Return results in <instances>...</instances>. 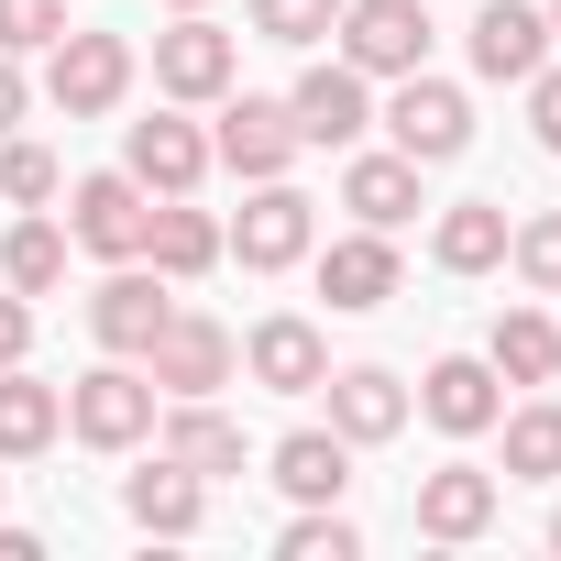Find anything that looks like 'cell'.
Here are the masks:
<instances>
[{
  "instance_id": "10",
  "label": "cell",
  "mask_w": 561,
  "mask_h": 561,
  "mask_svg": "<svg viewBox=\"0 0 561 561\" xmlns=\"http://www.w3.org/2000/svg\"><path fill=\"white\" fill-rule=\"evenodd\" d=\"M287 122H298V144H331V154H353L364 133H375V78L364 67H309L298 89H287Z\"/></svg>"
},
{
  "instance_id": "4",
  "label": "cell",
  "mask_w": 561,
  "mask_h": 561,
  "mask_svg": "<svg viewBox=\"0 0 561 561\" xmlns=\"http://www.w3.org/2000/svg\"><path fill=\"white\" fill-rule=\"evenodd\" d=\"M309 242H320V209H309V187H287V176H253L242 220L220 231V253H242V275H287Z\"/></svg>"
},
{
  "instance_id": "28",
  "label": "cell",
  "mask_w": 561,
  "mask_h": 561,
  "mask_svg": "<svg viewBox=\"0 0 561 561\" xmlns=\"http://www.w3.org/2000/svg\"><path fill=\"white\" fill-rule=\"evenodd\" d=\"M484 364H495L506 386H550V375H561V320L506 309V320H495V342H484Z\"/></svg>"
},
{
  "instance_id": "9",
  "label": "cell",
  "mask_w": 561,
  "mask_h": 561,
  "mask_svg": "<svg viewBox=\"0 0 561 561\" xmlns=\"http://www.w3.org/2000/svg\"><path fill=\"white\" fill-rule=\"evenodd\" d=\"M231 78H242V45H231V34H220L209 12H176V23L154 34V89H165V100L209 111V100H220Z\"/></svg>"
},
{
  "instance_id": "33",
  "label": "cell",
  "mask_w": 561,
  "mask_h": 561,
  "mask_svg": "<svg viewBox=\"0 0 561 561\" xmlns=\"http://www.w3.org/2000/svg\"><path fill=\"white\" fill-rule=\"evenodd\" d=\"M67 34V0H0V56H45Z\"/></svg>"
},
{
  "instance_id": "6",
  "label": "cell",
  "mask_w": 561,
  "mask_h": 561,
  "mask_svg": "<svg viewBox=\"0 0 561 561\" xmlns=\"http://www.w3.org/2000/svg\"><path fill=\"white\" fill-rule=\"evenodd\" d=\"M231 364H242V342H231L209 309H165V331L144 342L154 397H220V386H231Z\"/></svg>"
},
{
  "instance_id": "37",
  "label": "cell",
  "mask_w": 561,
  "mask_h": 561,
  "mask_svg": "<svg viewBox=\"0 0 561 561\" xmlns=\"http://www.w3.org/2000/svg\"><path fill=\"white\" fill-rule=\"evenodd\" d=\"M0 561H45V539L34 528H0Z\"/></svg>"
},
{
  "instance_id": "20",
  "label": "cell",
  "mask_w": 561,
  "mask_h": 561,
  "mask_svg": "<svg viewBox=\"0 0 561 561\" xmlns=\"http://www.w3.org/2000/svg\"><path fill=\"white\" fill-rule=\"evenodd\" d=\"M122 506H133V528H154V539H198V517H209V484H198L176 451H154V462L122 484Z\"/></svg>"
},
{
  "instance_id": "18",
  "label": "cell",
  "mask_w": 561,
  "mask_h": 561,
  "mask_svg": "<svg viewBox=\"0 0 561 561\" xmlns=\"http://www.w3.org/2000/svg\"><path fill=\"white\" fill-rule=\"evenodd\" d=\"M122 165H133L154 198H198V176H209V133H198V122H176V111H154V122H133Z\"/></svg>"
},
{
  "instance_id": "14",
  "label": "cell",
  "mask_w": 561,
  "mask_h": 561,
  "mask_svg": "<svg viewBox=\"0 0 561 561\" xmlns=\"http://www.w3.org/2000/svg\"><path fill=\"white\" fill-rule=\"evenodd\" d=\"M242 375H253L264 397H320V375H331V342H320V320H298V309L253 320V342H242Z\"/></svg>"
},
{
  "instance_id": "35",
  "label": "cell",
  "mask_w": 561,
  "mask_h": 561,
  "mask_svg": "<svg viewBox=\"0 0 561 561\" xmlns=\"http://www.w3.org/2000/svg\"><path fill=\"white\" fill-rule=\"evenodd\" d=\"M23 353H34V298L0 287V364H23Z\"/></svg>"
},
{
  "instance_id": "17",
  "label": "cell",
  "mask_w": 561,
  "mask_h": 561,
  "mask_svg": "<svg viewBox=\"0 0 561 561\" xmlns=\"http://www.w3.org/2000/svg\"><path fill=\"white\" fill-rule=\"evenodd\" d=\"M320 298H331L342 320L386 309V298H397V231H364V220H353V231L320 253Z\"/></svg>"
},
{
  "instance_id": "5",
  "label": "cell",
  "mask_w": 561,
  "mask_h": 561,
  "mask_svg": "<svg viewBox=\"0 0 561 561\" xmlns=\"http://www.w3.org/2000/svg\"><path fill=\"white\" fill-rule=\"evenodd\" d=\"M386 144H397L408 165H451V154L473 144V100H462L451 78L408 67V78H397V100H386Z\"/></svg>"
},
{
  "instance_id": "8",
  "label": "cell",
  "mask_w": 561,
  "mask_h": 561,
  "mask_svg": "<svg viewBox=\"0 0 561 561\" xmlns=\"http://www.w3.org/2000/svg\"><path fill=\"white\" fill-rule=\"evenodd\" d=\"M209 111H220V133H209V165H231L242 187H253V176H287V165L309 154V144H298V122H287V100H253V89L231 100V89H220Z\"/></svg>"
},
{
  "instance_id": "32",
  "label": "cell",
  "mask_w": 561,
  "mask_h": 561,
  "mask_svg": "<svg viewBox=\"0 0 561 561\" xmlns=\"http://www.w3.org/2000/svg\"><path fill=\"white\" fill-rule=\"evenodd\" d=\"M342 23V0H253V34L264 45H320Z\"/></svg>"
},
{
  "instance_id": "36",
  "label": "cell",
  "mask_w": 561,
  "mask_h": 561,
  "mask_svg": "<svg viewBox=\"0 0 561 561\" xmlns=\"http://www.w3.org/2000/svg\"><path fill=\"white\" fill-rule=\"evenodd\" d=\"M23 111H34V89H23V56H0V133H12Z\"/></svg>"
},
{
  "instance_id": "24",
  "label": "cell",
  "mask_w": 561,
  "mask_h": 561,
  "mask_svg": "<svg viewBox=\"0 0 561 561\" xmlns=\"http://www.w3.org/2000/svg\"><path fill=\"white\" fill-rule=\"evenodd\" d=\"M144 264L165 275V287L209 275V264H220V220H209V209H187V198H154V220H144Z\"/></svg>"
},
{
  "instance_id": "25",
  "label": "cell",
  "mask_w": 561,
  "mask_h": 561,
  "mask_svg": "<svg viewBox=\"0 0 561 561\" xmlns=\"http://www.w3.org/2000/svg\"><path fill=\"white\" fill-rule=\"evenodd\" d=\"M430 264L440 275H495L506 264V198H451L440 231H430Z\"/></svg>"
},
{
  "instance_id": "41",
  "label": "cell",
  "mask_w": 561,
  "mask_h": 561,
  "mask_svg": "<svg viewBox=\"0 0 561 561\" xmlns=\"http://www.w3.org/2000/svg\"><path fill=\"white\" fill-rule=\"evenodd\" d=\"M0 484H12V473H0Z\"/></svg>"
},
{
  "instance_id": "16",
  "label": "cell",
  "mask_w": 561,
  "mask_h": 561,
  "mask_svg": "<svg viewBox=\"0 0 561 561\" xmlns=\"http://www.w3.org/2000/svg\"><path fill=\"white\" fill-rule=\"evenodd\" d=\"M320 397H331V430H342L353 451H375V440H397V430H408V386H397L386 364H331V375H320Z\"/></svg>"
},
{
  "instance_id": "27",
  "label": "cell",
  "mask_w": 561,
  "mask_h": 561,
  "mask_svg": "<svg viewBox=\"0 0 561 561\" xmlns=\"http://www.w3.org/2000/svg\"><path fill=\"white\" fill-rule=\"evenodd\" d=\"M495 430H506V484H561V397L495 408Z\"/></svg>"
},
{
  "instance_id": "3",
  "label": "cell",
  "mask_w": 561,
  "mask_h": 561,
  "mask_svg": "<svg viewBox=\"0 0 561 561\" xmlns=\"http://www.w3.org/2000/svg\"><path fill=\"white\" fill-rule=\"evenodd\" d=\"M144 220H154V187H144L133 165H100V176L67 187V242L100 253V264H133V253H144Z\"/></svg>"
},
{
  "instance_id": "31",
  "label": "cell",
  "mask_w": 561,
  "mask_h": 561,
  "mask_svg": "<svg viewBox=\"0 0 561 561\" xmlns=\"http://www.w3.org/2000/svg\"><path fill=\"white\" fill-rule=\"evenodd\" d=\"M67 176H56V154L45 144H12V133H0V198H12V209H45Z\"/></svg>"
},
{
  "instance_id": "1",
  "label": "cell",
  "mask_w": 561,
  "mask_h": 561,
  "mask_svg": "<svg viewBox=\"0 0 561 561\" xmlns=\"http://www.w3.org/2000/svg\"><path fill=\"white\" fill-rule=\"evenodd\" d=\"M154 419H165V397H154V375L133 353H111V364H89L67 386V430L89 451H133V440H154Z\"/></svg>"
},
{
  "instance_id": "40",
  "label": "cell",
  "mask_w": 561,
  "mask_h": 561,
  "mask_svg": "<svg viewBox=\"0 0 561 561\" xmlns=\"http://www.w3.org/2000/svg\"><path fill=\"white\" fill-rule=\"evenodd\" d=\"M550 550H561V506H550Z\"/></svg>"
},
{
  "instance_id": "38",
  "label": "cell",
  "mask_w": 561,
  "mask_h": 561,
  "mask_svg": "<svg viewBox=\"0 0 561 561\" xmlns=\"http://www.w3.org/2000/svg\"><path fill=\"white\" fill-rule=\"evenodd\" d=\"M165 12H209V0H165Z\"/></svg>"
},
{
  "instance_id": "21",
  "label": "cell",
  "mask_w": 561,
  "mask_h": 561,
  "mask_svg": "<svg viewBox=\"0 0 561 561\" xmlns=\"http://www.w3.org/2000/svg\"><path fill=\"white\" fill-rule=\"evenodd\" d=\"M154 430H165L154 451H176V462H187L198 484H220V473H242V430H231V419H220L209 397H165V419H154Z\"/></svg>"
},
{
  "instance_id": "2",
  "label": "cell",
  "mask_w": 561,
  "mask_h": 561,
  "mask_svg": "<svg viewBox=\"0 0 561 561\" xmlns=\"http://www.w3.org/2000/svg\"><path fill=\"white\" fill-rule=\"evenodd\" d=\"M45 100H56L67 122L122 111V100H133V45H122V34H78V23H67V34L45 45Z\"/></svg>"
},
{
  "instance_id": "13",
  "label": "cell",
  "mask_w": 561,
  "mask_h": 561,
  "mask_svg": "<svg viewBox=\"0 0 561 561\" xmlns=\"http://www.w3.org/2000/svg\"><path fill=\"white\" fill-rule=\"evenodd\" d=\"M462 45H473V78H495V89H528V78L550 67V12H539V0H484Z\"/></svg>"
},
{
  "instance_id": "19",
  "label": "cell",
  "mask_w": 561,
  "mask_h": 561,
  "mask_svg": "<svg viewBox=\"0 0 561 561\" xmlns=\"http://www.w3.org/2000/svg\"><path fill=\"white\" fill-rule=\"evenodd\" d=\"M342 209H353L364 231H408L430 198H419V165L386 144V154H353V165H342Z\"/></svg>"
},
{
  "instance_id": "29",
  "label": "cell",
  "mask_w": 561,
  "mask_h": 561,
  "mask_svg": "<svg viewBox=\"0 0 561 561\" xmlns=\"http://www.w3.org/2000/svg\"><path fill=\"white\" fill-rule=\"evenodd\" d=\"M506 264L528 275L539 298H561V209H539V220H506Z\"/></svg>"
},
{
  "instance_id": "26",
  "label": "cell",
  "mask_w": 561,
  "mask_h": 561,
  "mask_svg": "<svg viewBox=\"0 0 561 561\" xmlns=\"http://www.w3.org/2000/svg\"><path fill=\"white\" fill-rule=\"evenodd\" d=\"M0 287H12V298H56V287H67V231H56L45 209L0 231Z\"/></svg>"
},
{
  "instance_id": "39",
  "label": "cell",
  "mask_w": 561,
  "mask_h": 561,
  "mask_svg": "<svg viewBox=\"0 0 561 561\" xmlns=\"http://www.w3.org/2000/svg\"><path fill=\"white\" fill-rule=\"evenodd\" d=\"M550 45H561V0H550Z\"/></svg>"
},
{
  "instance_id": "30",
  "label": "cell",
  "mask_w": 561,
  "mask_h": 561,
  "mask_svg": "<svg viewBox=\"0 0 561 561\" xmlns=\"http://www.w3.org/2000/svg\"><path fill=\"white\" fill-rule=\"evenodd\" d=\"M275 550H287V561H353V550H364V528H353L342 506H309V517L275 528Z\"/></svg>"
},
{
  "instance_id": "23",
  "label": "cell",
  "mask_w": 561,
  "mask_h": 561,
  "mask_svg": "<svg viewBox=\"0 0 561 561\" xmlns=\"http://www.w3.org/2000/svg\"><path fill=\"white\" fill-rule=\"evenodd\" d=\"M264 462H275V484H287L298 506H342V484H353V440L342 430H287Z\"/></svg>"
},
{
  "instance_id": "11",
  "label": "cell",
  "mask_w": 561,
  "mask_h": 561,
  "mask_svg": "<svg viewBox=\"0 0 561 561\" xmlns=\"http://www.w3.org/2000/svg\"><path fill=\"white\" fill-rule=\"evenodd\" d=\"M430 430H451V440H484L495 430V408H506V375L484 364V353H440L430 375H419V397H408Z\"/></svg>"
},
{
  "instance_id": "22",
  "label": "cell",
  "mask_w": 561,
  "mask_h": 561,
  "mask_svg": "<svg viewBox=\"0 0 561 561\" xmlns=\"http://www.w3.org/2000/svg\"><path fill=\"white\" fill-rule=\"evenodd\" d=\"M56 430H67V386H45V375H23V364H0V462L56 451Z\"/></svg>"
},
{
  "instance_id": "7",
  "label": "cell",
  "mask_w": 561,
  "mask_h": 561,
  "mask_svg": "<svg viewBox=\"0 0 561 561\" xmlns=\"http://www.w3.org/2000/svg\"><path fill=\"white\" fill-rule=\"evenodd\" d=\"M342 67H364V78H408V67H430V0H342Z\"/></svg>"
},
{
  "instance_id": "12",
  "label": "cell",
  "mask_w": 561,
  "mask_h": 561,
  "mask_svg": "<svg viewBox=\"0 0 561 561\" xmlns=\"http://www.w3.org/2000/svg\"><path fill=\"white\" fill-rule=\"evenodd\" d=\"M165 309H176V298H165V275H154L144 253L111 264L100 287H89V331H100V353H133V364H144V342L165 331Z\"/></svg>"
},
{
  "instance_id": "15",
  "label": "cell",
  "mask_w": 561,
  "mask_h": 561,
  "mask_svg": "<svg viewBox=\"0 0 561 561\" xmlns=\"http://www.w3.org/2000/svg\"><path fill=\"white\" fill-rule=\"evenodd\" d=\"M495 506H506V484H495L484 462H440V473H419V539H440V550L484 539Z\"/></svg>"
},
{
  "instance_id": "34",
  "label": "cell",
  "mask_w": 561,
  "mask_h": 561,
  "mask_svg": "<svg viewBox=\"0 0 561 561\" xmlns=\"http://www.w3.org/2000/svg\"><path fill=\"white\" fill-rule=\"evenodd\" d=\"M528 133L561 154V67H539V78H528Z\"/></svg>"
}]
</instances>
